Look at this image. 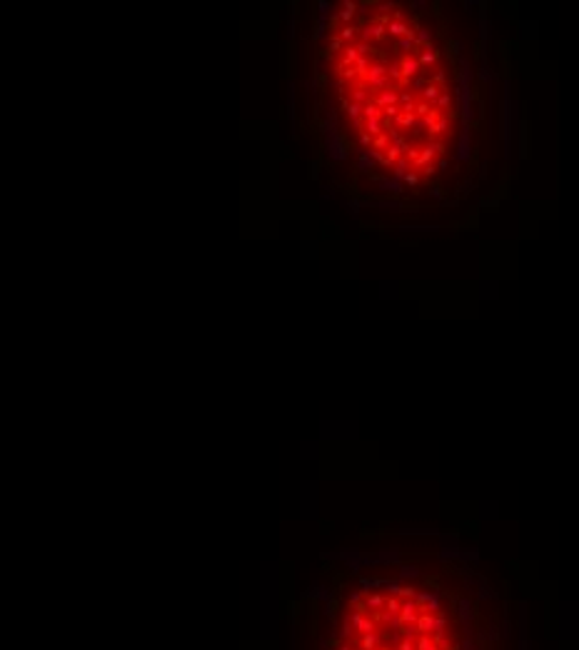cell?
Masks as SVG:
<instances>
[{
	"label": "cell",
	"mask_w": 579,
	"mask_h": 650,
	"mask_svg": "<svg viewBox=\"0 0 579 650\" xmlns=\"http://www.w3.org/2000/svg\"><path fill=\"white\" fill-rule=\"evenodd\" d=\"M457 618H459V623L465 628H470V623L475 620V610H472V600L470 598L457 600Z\"/></svg>",
	"instance_id": "6da1fadb"
},
{
	"label": "cell",
	"mask_w": 579,
	"mask_h": 650,
	"mask_svg": "<svg viewBox=\"0 0 579 650\" xmlns=\"http://www.w3.org/2000/svg\"><path fill=\"white\" fill-rule=\"evenodd\" d=\"M335 650H352V648H350V645H347V643H342V645H337Z\"/></svg>",
	"instance_id": "603a6c76"
},
{
	"label": "cell",
	"mask_w": 579,
	"mask_h": 650,
	"mask_svg": "<svg viewBox=\"0 0 579 650\" xmlns=\"http://www.w3.org/2000/svg\"><path fill=\"white\" fill-rule=\"evenodd\" d=\"M414 40H417V45H422V43H430V40H432V33H430L427 28H419V33H417V38H414Z\"/></svg>",
	"instance_id": "ac0fdd59"
},
{
	"label": "cell",
	"mask_w": 579,
	"mask_h": 650,
	"mask_svg": "<svg viewBox=\"0 0 579 650\" xmlns=\"http://www.w3.org/2000/svg\"><path fill=\"white\" fill-rule=\"evenodd\" d=\"M457 650H477V645H475V640H472V638H465V640L459 643V648H457Z\"/></svg>",
	"instance_id": "d6986e66"
},
{
	"label": "cell",
	"mask_w": 579,
	"mask_h": 650,
	"mask_svg": "<svg viewBox=\"0 0 579 650\" xmlns=\"http://www.w3.org/2000/svg\"><path fill=\"white\" fill-rule=\"evenodd\" d=\"M400 618H402V623H417V618H419V605L414 603V598H407V600H402Z\"/></svg>",
	"instance_id": "7a4b0ae2"
},
{
	"label": "cell",
	"mask_w": 579,
	"mask_h": 650,
	"mask_svg": "<svg viewBox=\"0 0 579 650\" xmlns=\"http://www.w3.org/2000/svg\"><path fill=\"white\" fill-rule=\"evenodd\" d=\"M330 648V640L327 638H320V643H317V650H327Z\"/></svg>",
	"instance_id": "7402d4cb"
},
{
	"label": "cell",
	"mask_w": 579,
	"mask_h": 650,
	"mask_svg": "<svg viewBox=\"0 0 579 650\" xmlns=\"http://www.w3.org/2000/svg\"><path fill=\"white\" fill-rule=\"evenodd\" d=\"M422 575V570H419V565H414V563H400V570H397V580L402 583V580H414V578H419Z\"/></svg>",
	"instance_id": "8992f818"
},
{
	"label": "cell",
	"mask_w": 579,
	"mask_h": 650,
	"mask_svg": "<svg viewBox=\"0 0 579 650\" xmlns=\"http://www.w3.org/2000/svg\"><path fill=\"white\" fill-rule=\"evenodd\" d=\"M377 650H392V648H387V645H382V648H377Z\"/></svg>",
	"instance_id": "cb8c5ba5"
},
{
	"label": "cell",
	"mask_w": 579,
	"mask_h": 650,
	"mask_svg": "<svg viewBox=\"0 0 579 650\" xmlns=\"http://www.w3.org/2000/svg\"><path fill=\"white\" fill-rule=\"evenodd\" d=\"M444 628H447V615L444 613H437L435 615V633H444ZM432 633V635H435Z\"/></svg>",
	"instance_id": "2e32d148"
},
{
	"label": "cell",
	"mask_w": 579,
	"mask_h": 650,
	"mask_svg": "<svg viewBox=\"0 0 579 650\" xmlns=\"http://www.w3.org/2000/svg\"><path fill=\"white\" fill-rule=\"evenodd\" d=\"M382 590H384V595H397L400 598L402 583L400 580H390V578H382Z\"/></svg>",
	"instance_id": "7c38bea8"
},
{
	"label": "cell",
	"mask_w": 579,
	"mask_h": 650,
	"mask_svg": "<svg viewBox=\"0 0 579 650\" xmlns=\"http://www.w3.org/2000/svg\"><path fill=\"white\" fill-rule=\"evenodd\" d=\"M419 613H430V615H437V613H444V608H442V590L435 588V595L424 603L419 608Z\"/></svg>",
	"instance_id": "277c9868"
},
{
	"label": "cell",
	"mask_w": 579,
	"mask_h": 650,
	"mask_svg": "<svg viewBox=\"0 0 579 650\" xmlns=\"http://www.w3.org/2000/svg\"><path fill=\"white\" fill-rule=\"evenodd\" d=\"M355 633V625H352V618L350 613H342V623H340V638L342 640H350V635Z\"/></svg>",
	"instance_id": "8fae6325"
},
{
	"label": "cell",
	"mask_w": 579,
	"mask_h": 650,
	"mask_svg": "<svg viewBox=\"0 0 579 650\" xmlns=\"http://www.w3.org/2000/svg\"><path fill=\"white\" fill-rule=\"evenodd\" d=\"M382 643V633L375 630V633H365L362 640H360V650H377V645Z\"/></svg>",
	"instance_id": "30bf717a"
},
{
	"label": "cell",
	"mask_w": 579,
	"mask_h": 650,
	"mask_svg": "<svg viewBox=\"0 0 579 650\" xmlns=\"http://www.w3.org/2000/svg\"><path fill=\"white\" fill-rule=\"evenodd\" d=\"M357 585H360V590H362L365 595H370V593H379V590H382V578H360Z\"/></svg>",
	"instance_id": "9c48e42d"
},
{
	"label": "cell",
	"mask_w": 579,
	"mask_h": 650,
	"mask_svg": "<svg viewBox=\"0 0 579 650\" xmlns=\"http://www.w3.org/2000/svg\"><path fill=\"white\" fill-rule=\"evenodd\" d=\"M387 563L400 565V550H379L377 555L370 558V565H387Z\"/></svg>",
	"instance_id": "5b68a950"
},
{
	"label": "cell",
	"mask_w": 579,
	"mask_h": 650,
	"mask_svg": "<svg viewBox=\"0 0 579 650\" xmlns=\"http://www.w3.org/2000/svg\"><path fill=\"white\" fill-rule=\"evenodd\" d=\"M432 640L440 645V650H452V648H449V638H447L444 633H435V638H432Z\"/></svg>",
	"instance_id": "e0dca14e"
},
{
	"label": "cell",
	"mask_w": 579,
	"mask_h": 650,
	"mask_svg": "<svg viewBox=\"0 0 579 650\" xmlns=\"http://www.w3.org/2000/svg\"><path fill=\"white\" fill-rule=\"evenodd\" d=\"M499 633H502V638H510L512 635V623L505 620V623H502V628H499Z\"/></svg>",
	"instance_id": "ffe728a7"
},
{
	"label": "cell",
	"mask_w": 579,
	"mask_h": 650,
	"mask_svg": "<svg viewBox=\"0 0 579 650\" xmlns=\"http://www.w3.org/2000/svg\"><path fill=\"white\" fill-rule=\"evenodd\" d=\"M362 603H365V593H362V590H355V593L347 595V605H350V608H357V605H362Z\"/></svg>",
	"instance_id": "5bb4252c"
},
{
	"label": "cell",
	"mask_w": 579,
	"mask_h": 650,
	"mask_svg": "<svg viewBox=\"0 0 579 650\" xmlns=\"http://www.w3.org/2000/svg\"><path fill=\"white\" fill-rule=\"evenodd\" d=\"M307 598H315V600H320V603H332L335 593H332L330 588H325V585H312L310 590H307Z\"/></svg>",
	"instance_id": "52a82bcc"
},
{
	"label": "cell",
	"mask_w": 579,
	"mask_h": 650,
	"mask_svg": "<svg viewBox=\"0 0 579 650\" xmlns=\"http://www.w3.org/2000/svg\"><path fill=\"white\" fill-rule=\"evenodd\" d=\"M417 650H440V645L430 635H419L417 638Z\"/></svg>",
	"instance_id": "4fadbf2b"
},
{
	"label": "cell",
	"mask_w": 579,
	"mask_h": 650,
	"mask_svg": "<svg viewBox=\"0 0 579 650\" xmlns=\"http://www.w3.org/2000/svg\"><path fill=\"white\" fill-rule=\"evenodd\" d=\"M417 630H419V635H430V633H435V615H430V613H419V618H417Z\"/></svg>",
	"instance_id": "ba28073f"
},
{
	"label": "cell",
	"mask_w": 579,
	"mask_h": 650,
	"mask_svg": "<svg viewBox=\"0 0 579 650\" xmlns=\"http://www.w3.org/2000/svg\"><path fill=\"white\" fill-rule=\"evenodd\" d=\"M487 638H489V640H499V638H502V633H499V628H497V625H492V628H487Z\"/></svg>",
	"instance_id": "44dd1931"
},
{
	"label": "cell",
	"mask_w": 579,
	"mask_h": 650,
	"mask_svg": "<svg viewBox=\"0 0 579 650\" xmlns=\"http://www.w3.org/2000/svg\"><path fill=\"white\" fill-rule=\"evenodd\" d=\"M432 595H435V590H417V595H414V603H417V605L422 608V605L427 603V600H430Z\"/></svg>",
	"instance_id": "9a60e30c"
},
{
	"label": "cell",
	"mask_w": 579,
	"mask_h": 650,
	"mask_svg": "<svg viewBox=\"0 0 579 650\" xmlns=\"http://www.w3.org/2000/svg\"><path fill=\"white\" fill-rule=\"evenodd\" d=\"M384 603H387V595L384 593H370L365 595V608H367V613H382L384 610Z\"/></svg>",
	"instance_id": "3957f363"
}]
</instances>
